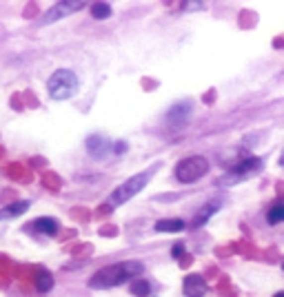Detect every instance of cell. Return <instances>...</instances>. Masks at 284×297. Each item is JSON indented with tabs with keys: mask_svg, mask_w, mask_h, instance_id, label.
Wrapping results in <instances>:
<instances>
[{
	"mask_svg": "<svg viewBox=\"0 0 284 297\" xmlns=\"http://www.w3.org/2000/svg\"><path fill=\"white\" fill-rule=\"evenodd\" d=\"M47 87H49V95L54 100H69V98H73V95L78 93L80 80L71 69H58L49 78Z\"/></svg>",
	"mask_w": 284,
	"mask_h": 297,
	"instance_id": "cell-2",
	"label": "cell"
},
{
	"mask_svg": "<svg viewBox=\"0 0 284 297\" xmlns=\"http://www.w3.org/2000/svg\"><path fill=\"white\" fill-rule=\"evenodd\" d=\"M27 209H29V202H27V200H22V202H13V204H9V207L0 209V220L18 218V215H22Z\"/></svg>",
	"mask_w": 284,
	"mask_h": 297,
	"instance_id": "cell-12",
	"label": "cell"
},
{
	"mask_svg": "<svg viewBox=\"0 0 284 297\" xmlns=\"http://www.w3.org/2000/svg\"><path fill=\"white\" fill-rule=\"evenodd\" d=\"M91 16L96 18V20H107V18L111 16V4H107V2H93L91 4Z\"/></svg>",
	"mask_w": 284,
	"mask_h": 297,
	"instance_id": "cell-16",
	"label": "cell"
},
{
	"mask_svg": "<svg viewBox=\"0 0 284 297\" xmlns=\"http://www.w3.org/2000/svg\"><path fill=\"white\" fill-rule=\"evenodd\" d=\"M127 151V142H116V145H113V153H116V155H120V153H125Z\"/></svg>",
	"mask_w": 284,
	"mask_h": 297,
	"instance_id": "cell-18",
	"label": "cell"
},
{
	"mask_svg": "<svg viewBox=\"0 0 284 297\" xmlns=\"http://www.w3.org/2000/svg\"><path fill=\"white\" fill-rule=\"evenodd\" d=\"M207 173H209V162L202 155H189L176 164V178L182 184H193Z\"/></svg>",
	"mask_w": 284,
	"mask_h": 297,
	"instance_id": "cell-4",
	"label": "cell"
},
{
	"mask_svg": "<svg viewBox=\"0 0 284 297\" xmlns=\"http://www.w3.org/2000/svg\"><path fill=\"white\" fill-rule=\"evenodd\" d=\"M182 253H184V244H173L171 255H173V257H182Z\"/></svg>",
	"mask_w": 284,
	"mask_h": 297,
	"instance_id": "cell-19",
	"label": "cell"
},
{
	"mask_svg": "<svg viewBox=\"0 0 284 297\" xmlns=\"http://www.w3.org/2000/svg\"><path fill=\"white\" fill-rule=\"evenodd\" d=\"M87 148H89V153H91L93 157H98V160H100V157H105L107 153L113 151V142L96 133V136L87 138Z\"/></svg>",
	"mask_w": 284,
	"mask_h": 297,
	"instance_id": "cell-7",
	"label": "cell"
},
{
	"mask_svg": "<svg viewBox=\"0 0 284 297\" xmlns=\"http://www.w3.org/2000/svg\"><path fill=\"white\" fill-rule=\"evenodd\" d=\"M184 295L187 297H202L207 293V282L205 277L200 275H189L187 280H184V286H182Z\"/></svg>",
	"mask_w": 284,
	"mask_h": 297,
	"instance_id": "cell-10",
	"label": "cell"
},
{
	"mask_svg": "<svg viewBox=\"0 0 284 297\" xmlns=\"http://www.w3.org/2000/svg\"><path fill=\"white\" fill-rule=\"evenodd\" d=\"M220 207H222V200H215V202H209V204H205V207L200 209V213H198L196 218H193V228H196V226H202V224H205L207 220H209L211 215L215 213V211L220 209Z\"/></svg>",
	"mask_w": 284,
	"mask_h": 297,
	"instance_id": "cell-11",
	"label": "cell"
},
{
	"mask_svg": "<svg viewBox=\"0 0 284 297\" xmlns=\"http://www.w3.org/2000/svg\"><path fill=\"white\" fill-rule=\"evenodd\" d=\"M27 228H31V231H36V233H40V235L54 237L56 233L60 231V224H58V220H54V218H38V220H34V222H31Z\"/></svg>",
	"mask_w": 284,
	"mask_h": 297,
	"instance_id": "cell-8",
	"label": "cell"
},
{
	"mask_svg": "<svg viewBox=\"0 0 284 297\" xmlns=\"http://www.w3.org/2000/svg\"><path fill=\"white\" fill-rule=\"evenodd\" d=\"M158 169V164L155 166H151L149 171H142V173L138 175H134V178H129L125 182V184H120L116 191L111 193V207H120V204H125V202H129L131 198H136V195L140 193L142 189H144L146 184H149V180H151V173Z\"/></svg>",
	"mask_w": 284,
	"mask_h": 297,
	"instance_id": "cell-3",
	"label": "cell"
},
{
	"mask_svg": "<svg viewBox=\"0 0 284 297\" xmlns=\"http://www.w3.org/2000/svg\"><path fill=\"white\" fill-rule=\"evenodd\" d=\"M51 289H54V275H51L49 271H38V275H36V291H40V293H49Z\"/></svg>",
	"mask_w": 284,
	"mask_h": 297,
	"instance_id": "cell-14",
	"label": "cell"
},
{
	"mask_svg": "<svg viewBox=\"0 0 284 297\" xmlns=\"http://www.w3.org/2000/svg\"><path fill=\"white\" fill-rule=\"evenodd\" d=\"M184 220H158L155 222V231L160 233H180L184 231Z\"/></svg>",
	"mask_w": 284,
	"mask_h": 297,
	"instance_id": "cell-13",
	"label": "cell"
},
{
	"mask_svg": "<svg viewBox=\"0 0 284 297\" xmlns=\"http://www.w3.org/2000/svg\"><path fill=\"white\" fill-rule=\"evenodd\" d=\"M202 7H205L202 2H184L182 4V9H189V11H193V9H202Z\"/></svg>",
	"mask_w": 284,
	"mask_h": 297,
	"instance_id": "cell-20",
	"label": "cell"
},
{
	"mask_svg": "<svg viewBox=\"0 0 284 297\" xmlns=\"http://www.w3.org/2000/svg\"><path fill=\"white\" fill-rule=\"evenodd\" d=\"M276 297H284V293H276Z\"/></svg>",
	"mask_w": 284,
	"mask_h": 297,
	"instance_id": "cell-21",
	"label": "cell"
},
{
	"mask_svg": "<svg viewBox=\"0 0 284 297\" xmlns=\"http://www.w3.org/2000/svg\"><path fill=\"white\" fill-rule=\"evenodd\" d=\"M262 169V160L260 157H240L233 166L224 173V178L217 180L220 186H231V184H238L242 180H249L255 171Z\"/></svg>",
	"mask_w": 284,
	"mask_h": 297,
	"instance_id": "cell-5",
	"label": "cell"
},
{
	"mask_svg": "<svg viewBox=\"0 0 284 297\" xmlns=\"http://www.w3.org/2000/svg\"><path fill=\"white\" fill-rule=\"evenodd\" d=\"M267 220H269V224H280L284 220V204L280 202V200L267 211Z\"/></svg>",
	"mask_w": 284,
	"mask_h": 297,
	"instance_id": "cell-15",
	"label": "cell"
},
{
	"mask_svg": "<svg viewBox=\"0 0 284 297\" xmlns=\"http://www.w3.org/2000/svg\"><path fill=\"white\" fill-rule=\"evenodd\" d=\"M84 7H87V2H56L54 7H51L49 11L45 13L42 22H54V20H60V18L71 16L73 11H78V9H84Z\"/></svg>",
	"mask_w": 284,
	"mask_h": 297,
	"instance_id": "cell-6",
	"label": "cell"
},
{
	"mask_svg": "<svg viewBox=\"0 0 284 297\" xmlns=\"http://www.w3.org/2000/svg\"><path fill=\"white\" fill-rule=\"evenodd\" d=\"M191 116V102H180V104H173L167 113V122L171 127H178V124H184L187 118Z\"/></svg>",
	"mask_w": 284,
	"mask_h": 297,
	"instance_id": "cell-9",
	"label": "cell"
},
{
	"mask_svg": "<svg viewBox=\"0 0 284 297\" xmlns=\"http://www.w3.org/2000/svg\"><path fill=\"white\" fill-rule=\"evenodd\" d=\"M149 293H151V284H149V282L140 280V282H134V284H131V295H136V297H146Z\"/></svg>",
	"mask_w": 284,
	"mask_h": 297,
	"instance_id": "cell-17",
	"label": "cell"
},
{
	"mask_svg": "<svg viewBox=\"0 0 284 297\" xmlns=\"http://www.w3.org/2000/svg\"><path fill=\"white\" fill-rule=\"evenodd\" d=\"M142 271H144L142 262H116V264L93 273L91 280H89V286L91 289H113V286H120L125 282L140 277Z\"/></svg>",
	"mask_w": 284,
	"mask_h": 297,
	"instance_id": "cell-1",
	"label": "cell"
}]
</instances>
